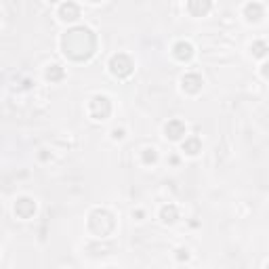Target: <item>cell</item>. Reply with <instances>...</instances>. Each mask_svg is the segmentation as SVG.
Segmentation results:
<instances>
[{"label":"cell","instance_id":"1","mask_svg":"<svg viewBox=\"0 0 269 269\" xmlns=\"http://www.w3.org/2000/svg\"><path fill=\"white\" fill-rule=\"evenodd\" d=\"M61 49H63L65 57H70L72 61H86L93 57V53L97 49V36L91 28L76 26L63 34Z\"/></svg>","mask_w":269,"mask_h":269},{"label":"cell","instance_id":"2","mask_svg":"<svg viewBox=\"0 0 269 269\" xmlns=\"http://www.w3.org/2000/svg\"><path fill=\"white\" fill-rule=\"evenodd\" d=\"M88 227H91L93 234H97V236L103 238V236H109L111 232H114L116 219H114V215H111L109 210H105V208H95L91 213V219H88Z\"/></svg>","mask_w":269,"mask_h":269},{"label":"cell","instance_id":"3","mask_svg":"<svg viewBox=\"0 0 269 269\" xmlns=\"http://www.w3.org/2000/svg\"><path fill=\"white\" fill-rule=\"evenodd\" d=\"M109 72L114 74L116 78H126V76H130V74H132V61H130V57L124 55V53L114 55V57L109 59Z\"/></svg>","mask_w":269,"mask_h":269},{"label":"cell","instance_id":"4","mask_svg":"<svg viewBox=\"0 0 269 269\" xmlns=\"http://www.w3.org/2000/svg\"><path fill=\"white\" fill-rule=\"evenodd\" d=\"M88 111H91V116L95 120H105L109 114H111V103L107 97L103 95H97L91 99V105H88Z\"/></svg>","mask_w":269,"mask_h":269},{"label":"cell","instance_id":"5","mask_svg":"<svg viewBox=\"0 0 269 269\" xmlns=\"http://www.w3.org/2000/svg\"><path fill=\"white\" fill-rule=\"evenodd\" d=\"M36 213V202L32 198H19L15 202V215L21 219H30Z\"/></svg>","mask_w":269,"mask_h":269},{"label":"cell","instance_id":"6","mask_svg":"<svg viewBox=\"0 0 269 269\" xmlns=\"http://www.w3.org/2000/svg\"><path fill=\"white\" fill-rule=\"evenodd\" d=\"M164 132H166V137L168 139H172V141H177V139H181L183 134H185V124H183V120H168L166 122V126H164Z\"/></svg>","mask_w":269,"mask_h":269},{"label":"cell","instance_id":"7","mask_svg":"<svg viewBox=\"0 0 269 269\" xmlns=\"http://www.w3.org/2000/svg\"><path fill=\"white\" fill-rule=\"evenodd\" d=\"M181 86L185 93H198L202 88V76L200 74H185L181 80Z\"/></svg>","mask_w":269,"mask_h":269},{"label":"cell","instance_id":"8","mask_svg":"<svg viewBox=\"0 0 269 269\" xmlns=\"http://www.w3.org/2000/svg\"><path fill=\"white\" fill-rule=\"evenodd\" d=\"M172 53H175V57L179 59V61H187V59H191V55H194V47L189 42H185V40H179L175 47H172Z\"/></svg>","mask_w":269,"mask_h":269},{"label":"cell","instance_id":"9","mask_svg":"<svg viewBox=\"0 0 269 269\" xmlns=\"http://www.w3.org/2000/svg\"><path fill=\"white\" fill-rule=\"evenodd\" d=\"M59 17H61L63 21H74V19H78V17H80L78 5H76V3H63V5L59 7Z\"/></svg>","mask_w":269,"mask_h":269},{"label":"cell","instance_id":"10","mask_svg":"<svg viewBox=\"0 0 269 269\" xmlns=\"http://www.w3.org/2000/svg\"><path fill=\"white\" fill-rule=\"evenodd\" d=\"M187 11L191 15H196V17H202L204 13L210 11V3H208V0H189V3H187Z\"/></svg>","mask_w":269,"mask_h":269},{"label":"cell","instance_id":"11","mask_svg":"<svg viewBox=\"0 0 269 269\" xmlns=\"http://www.w3.org/2000/svg\"><path fill=\"white\" fill-rule=\"evenodd\" d=\"M244 13H246V17H248L251 21H257V19L263 17V5L261 3H248L244 7Z\"/></svg>","mask_w":269,"mask_h":269},{"label":"cell","instance_id":"12","mask_svg":"<svg viewBox=\"0 0 269 269\" xmlns=\"http://www.w3.org/2000/svg\"><path fill=\"white\" fill-rule=\"evenodd\" d=\"M160 219H162L164 223H175V221L179 219V210H177V206H175V204H166V206H162V210H160Z\"/></svg>","mask_w":269,"mask_h":269},{"label":"cell","instance_id":"13","mask_svg":"<svg viewBox=\"0 0 269 269\" xmlns=\"http://www.w3.org/2000/svg\"><path fill=\"white\" fill-rule=\"evenodd\" d=\"M200 147H202V143H200L198 137H189V139L183 141V151H187V153H191V156H196V153L200 151Z\"/></svg>","mask_w":269,"mask_h":269},{"label":"cell","instance_id":"14","mask_svg":"<svg viewBox=\"0 0 269 269\" xmlns=\"http://www.w3.org/2000/svg\"><path fill=\"white\" fill-rule=\"evenodd\" d=\"M63 76H65V72H63L61 65H51L49 70H47V78H49L51 82H57V80H61Z\"/></svg>","mask_w":269,"mask_h":269},{"label":"cell","instance_id":"15","mask_svg":"<svg viewBox=\"0 0 269 269\" xmlns=\"http://www.w3.org/2000/svg\"><path fill=\"white\" fill-rule=\"evenodd\" d=\"M253 53H255L257 57H265V55H267V44H265L263 40H257V42L253 44Z\"/></svg>","mask_w":269,"mask_h":269},{"label":"cell","instance_id":"16","mask_svg":"<svg viewBox=\"0 0 269 269\" xmlns=\"http://www.w3.org/2000/svg\"><path fill=\"white\" fill-rule=\"evenodd\" d=\"M141 158H143V162H145V164H153L158 156H156V149H145Z\"/></svg>","mask_w":269,"mask_h":269},{"label":"cell","instance_id":"17","mask_svg":"<svg viewBox=\"0 0 269 269\" xmlns=\"http://www.w3.org/2000/svg\"><path fill=\"white\" fill-rule=\"evenodd\" d=\"M177 259H179V261H187V259H189V253H187L185 248H179V251H177Z\"/></svg>","mask_w":269,"mask_h":269},{"label":"cell","instance_id":"18","mask_svg":"<svg viewBox=\"0 0 269 269\" xmlns=\"http://www.w3.org/2000/svg\"><path fill=\"white\" fill-rule=\"evenodd\" d=\"M120 137H124V132L122 130H114V139H120Z\"/></svg>","mask_w":269,"mask_h":269},{"label":"cell","instance_id":"19","mask_svg":"<svg viewBox=\"0 0 269 269\" xmlns=\"http://www.w3.org/2000/svg\"><path fill=\"white\" fill-rule=\"evenodd\" d=\"M107 269H114V267H107Z\"/></svg>","mask_w":269,"mask_h":269}]
</instances>
